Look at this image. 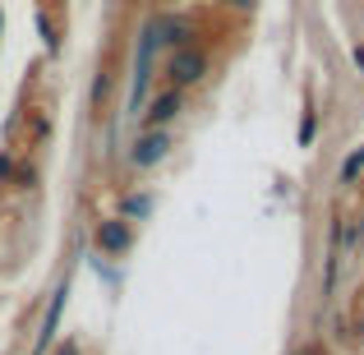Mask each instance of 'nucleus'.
I'll use <instances>...</instances> for the list:
<instances>
[{"instance_id": "obj_1", "label": "nucleus", "mask_w": 364, "mask_h": 355, "mask_svg": "<svg viewBox=\"0 0 364 355\" xmlns=\"http://www.w3.org/2000/svg\"><path fill=\"white\" fill-rule=\"evenodd\" d=\"M203 74H208V51H203V46L189 42V46H176V51L166 55V79H171V88L185 92V88H194Z\"/></svg>"}, {"instance_id": "obj_5", "label": "nucleus", "mask_w": 364, "mask_h": 355, "mask_svg": "<svg viewBox=\"0 0 364 355\" xmlns=\"http://www.w3.org/2000/svg\"><path fill=\"white\" fill-rule=\"evenodd\" d=\"M180 111H185V92L180 88H171V92H161L157 102H152L148 111H143V129H166L171 120L180 116Z\"/></svg>"}, {"instance_id": "obj_4", "label": "nucleus", "mask_w": 364, "mask_h": 355, "mask_svg": "<svg viewBox=\"0 0 364 355\" xmlns=\"http://www.w3.org/2000/svg\"><path fill=\"white\" fill-rule=\"evenodd\" d=\"M166 152H171V134L166 129H143L139 139H134V148H129V166L148 171V166H157V161H166Z\"/></svg>"}, {"instance_id": "obj_3", "label": "nucleus", "mask_w": 364, "mask_h": 355, "mask_svg": "<svg viewBox=\"0 0 364 355\" xmlns=\"http://www.w3.org/2000/svg\"><path fill=\"white\" fill-rule=\"evenodd\" d=\"M148 33H152V42H157V51H161V46H171V51H176V46H189V42H194V23H189L185 14H157L148 23Z\"/></svg>"}, {"instance_id": "obj_10", "label": "nucleus", "mask_w": 364, "mask_h": 355, "mask_svg": "<svg viewBox=\"0 0 364 355\" xmlns=\"http://www.w3.org/2000/svg\"><path fill=\"white\" fill-rule=\"evenodd\" d=\"M55 355H74V351H55Z\"/></svg>"}, {"instance_id": "obj_9", "label": "nucleus", "mask_w": 364, "mask_h": 355, "mask_svg": "<svg viewBox=\"0 0 364 355\" xmlns=\"http://www.w3.org/2000/svg\"><path fill=\"white\" fill-rule=\"evenodd\" d=\"M355 65H364V46H355Z\"/></svg>"}, {"instance_id": "obj_2", "label": "nucleus", "mask_w": 364, "mask_h": 355, "mask_svg": "<svg viewBox=\"0 0 364 355\" xmlns=\"http://www.w3.org/2000/svg\"><path fill=\"white\" fill-rule=\"evenodd\" d=\"M152 60H157V42H152V33L143 28V37H139V55H134V79H129V111H134V116H139V107L148 102Z\"/></svg>"}, {"instance_id": "obj_7", "label": "nucleus", "mask_w": 364, "mask_h": 355, "mask_svg": "<svg viewBox=\"0 0 364 355\" xmlns=\"http://www.w3.org/2000/svg\"><path fill=\"white\" fill-rule=\"evenodd\" d=\"M360 171H364V148H360V152H350V157L341 161V185H355Z\"/></svg>"}, {"instance_id": "obj_6", "label": "nucleus", "mask_w": 364, "mask_h": 355, "mask_svg": "<svg viewBox=\"0 0 364 355\" xmlns=\"http://www.w3.org/2000/svg\"><path fill=\"white\" fill-rule=\"evenodd\" d=\"M129 240H134V226L124 222V217H111V222L97 226V249H102V254H124Z\"/></svg>"}, {"instance_id": "obj_8", "label": "nucleus", "mask_w": 364, "mask_h": 355, "mask_svg": "<svg viewBox=\"0 0 364 355\" xmlns=\"http://www.w3.org/2000/svg\"><path fill=\"white\" fill-rule=\"evenodd\" d=\"M226 5H235V9H249V5H254V0H226Z\"/></svg>"}]
</instances>
